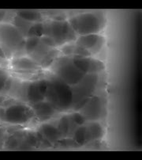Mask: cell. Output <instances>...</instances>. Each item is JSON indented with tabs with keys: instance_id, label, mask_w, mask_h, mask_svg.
I'll return each mask as SVG.
<instances>
[{
	"instance_id": "1",
	"label": "cell",
	"mask_w": 142,
	"mask_h": 160,
	"mask_svg": "<svg viewBox=\"0 0 142 160\" xmlns=\"http://www.w3.org/2000/svg\"><path fill=\"white\" fill-rule=\"evenodd\" d=\"M69 24L79 36L98 34L103 28V22L95 13H82L69 19Z\"/></svg>"
},
{
	"instance_id": "2",
	"label": "cell",
	"mask_w": 142,
	"mask_h": 160,
	"mask_svg": "<svg viewBox=\"0 0 142 160\" xmlns=\"http://www.w3.org/2000/svg\"><path fill=\"white\" fill-rule=\"evenodd\" d=\"M44 35L51 37L56 46H61L76 38V33L67 21H52L44 24Z\"/></svg>"
},
{
	"instance_id": "3",
	"label": "cell",
	"mask_w": 142,
	"mask_h": 160,
	"mask_svg": "<svg viewBox=\"0 0 142 160\" xmlns=\"http://www.w3.org/2000/svg\"><path fill=\"white\" fill-rule=\"evenodd\" d=\"M56 75L68 85H76L81 82L85 74L75 67L73 60L65 58L59 61L56 68Z\"/></svg>"
},
{
	"instance_id": "4",
	"label": "cell",
	"mask_w": 142,
	"mask_h": 160,
	"mask_svg": "<svg viewBox=\"0 0 142 160\" xmlns=\"http://www.w3.org/2000/svg\"><path fill=\"white\" fill-rule=\"evenodd\" d=\"M33 116V111L22 104L10 105L6 109V121L13 124L28 122Z\"/></svg>"
},
{
	"instance_id": "5",
	"label": "cell",
	"mask_w": 142,
	"mask_h": 160,
	"mask_svg": "<svg viewBox=\"0 0 142 160\" xmlns=\"http://www.w3.org/2000/svg\"><path fill=\"white\" fill-rule=\"evenodd\" d=\"M53 90L57 98V103L60 107H69L73 103V90L69 85L61 79H54L51 83Z\"/></svg>"
},
{
	"instance_id": "6",
	"label": "cell",
	"mask_w": 142,
	"mask_h": 160,
	"mask_svg": "<svg viewBox=\"0 0 142 160\" xmlns=\"http://www.w3.org/2000/svg\"><path fill=\"white\" fill-rule=\"evenodd\" d=\"M73 63L77 68L85 75L97 74L104 70L105 65L100 60L88 57H79L74 56L73 58Z\"/></svg>"
},
{
	"instance_id": "7",
	"label": "cell",
	"mask_w": 142,
	"mask_h": 160,
	"mask_svg": "<svg viewBox=\"0 0 142 160\" xmlns=\"http://www.w3.org/2000/svg\"><path fill=\"white\" fill-rule=\"evenodd\" d=\"M103 37L99 34H89L85 36H79L75 40V44L89 51L92 55L98 53L104 44Z\"/></svg>"
},
{
	"instance_id": "8",
	"label": "cell",
	"mask_w": 142,
	"mask_h": 160,
	"mask_svg": "<svg viewBox=\"0 0 142 160\" xmlns=\"http://www.w3.org/2000/svg\"><path fill=\"white\" fill-rule=\"evenodd\" d=\"M22 41V37L16 28L10 25L0 26V41L6 46L14 48Z\"/></svg>"
},
{
	"instance_id": "9",
	"label": "cell",
	"mask_w": 142,
	"mask_h": 160,
	"mask_svg": "<svg viewBox=\"0 0 142 160\" xmlns=\"http://www.w3.org/2000/svg\"><path fill=\"white\" fill-rule=\"evenodd\" d=\"M102 108L103 105L100 98L95 96L85 102L81 110V113L85 117V119L95 121L101 118Z\"/></svg>"
},
{
	"instance_id": "10",
	"label": "cell",
	"mask_w": 142,
	"mask_h": 160,
	"mask_svg": "<svg viewBox=\"0 0 142 160\" xmlns=\"http://www.w3.org/2000/svg\"><path fill=\"white\" fill-rule=\"evenodd\" d=\"M12 67L17 70V72H32L40 69V66L35 60L28 57H21L14 60L12 61Z\"/></svg>"
},
{
	"instance_id": "11",
	"label": "cell",
	"mask_w": 142,
	"mask_h": 160,
	"mask_svg": "<svg viewBox=\"0 0 142 160\" xmlns=\"http://www.w3.org/2000/svg\"><path fill=\"white\" fill-rule=\"evenodd\" d=\"M32 110L41 119H47L48 118H51L55 112L51 103L44 101L34 103L32 106Z\"/></svg>"
},
{
	"instance_id": "12",
	"label": "cell",
	"mask_w": 142,
	"mask_h": 160,
	"mask_svg": "<svg viewBox=\"0 0 142 160\" xmlns=\"http://www.w3.org/2000/svg\"><path fill=\"white\" fill-rule=\"evenodd\" d=\"M40 132L50 142L57 141L63 136L59 128L51 124H43L40 127Z\"/></svg>"
},
{
	"instance_id": "13",
	"label": "cell",
	"mask_w": 142,
	"mask_h": 160,
	"mask_svg": "<svg viewBox=\"0 0 142 160\" xmlns=\"http://www.w3.org/2000/svg\"><path fill=\"white\" fill-rule=\"evenodd\" d=\"M104 130L100 124L97 122H91L86 126V141L87 140H100L103 136Z\"/></svg>"
},
{
	"instance_id": "14",
	"label": "cell",
	"mask_w": 142,
	"mask_h": 160,
	"mask_svg": "<svg viewBox=\"0 0 142 160\" xmlns=\"http://www.w3.org/2000/svg\"><path fill=\"white\" fill-rule=\"evenodd\" d=\"M27 98L32 103H37L42 102L45 98V96L40 91L38 87V82H33L29 84L27 90Z\"/></svg>"
},
{
	"instance_id": "15",
	"label": "cell",
	"mask_w": 142,
	"mask_h": 160,
	"mask_svg": "<svg viewBox=\"0 0 142 160\" xmlns=\"http://www.w3.org/2000/svg\"><path fill=\"white\" fill-rule=\"evenodd\" d=\"M19 18L28 22H39L42 19V15L35 10H21L18 12Z\"/></svg>"
},
{
	"instance_id": "16",
	"label": "cell",
	"mask_w": 142,
	"mask_h": 160,
	"mask_svg": "<svg viewBox=\"0 0 142 160\" xmlns=\"http://www.w3.org/2000/svg\"><path fill=\"white\" fill-rule=\"evenodd\" d=\"M73 137H74L75 142H77L78 144H85L86 142V126L81 125V127L75 130Z\"/></svg>"
},
{
	"instance_id": "17",
	"label": "cell",
	"mask_w": 142,
	"mask_h": 160,
	"mask_svg": "<svg viewBox=\"0 0 142 160\" xmlns=\"http://www.w3.org/2000/svg\"><path fill=\"white\" fill-rule=\"evenodd\" d=\"M28 36L36 37V38H41L44 36V24L43 23H36L32 26L28 31Z\"/></svg>"
},
{
	"instance_id": "18",
	"label": "cell",
	"mask_w": 142,
	"mask_h": 160,
	"mask_svg": "<svg viewBox=\"0 0 142 160\" xmlns=\"http://www.w3.org/2000/svg\"><path fill=\"white\" fill-rule=\"evenodd\" d=\"M40 40L39 38L31 37L26 41V50L28 53H32L35 51V49L39 45Z\"/></svg>"
},
{
	"instance_id": "19",
	"label": "cell",
	"mask_w": 142,
	"mask_h": 160,
	"mask_svg": "<svg viewBox=\"0 0 142 160\" xmlns=\"http://www.w3.org/2000/svg\"><path fill=\"white\" fill-rule=\"evenodd\" d=\"M69 127H70V120L68 117L65 116L61 118L59 121V129L63 135H66L69 131Z\"/></svg>"
},
{
	"instance_id": "20",
	"label": "cell",
	"mask_w": 142,
	"mask_h": 160,
	"mask_svg": "<svg viewBox=\"0 0 142 160\" xmlns=\"http://www.w3.org/2000/svg\"><path fill=\"white\" fill-rule=\"evenodd\" d=\"M74 47H75V44H72V43L70 42L66 43V44H64L63 46H62L61 51L65 56H73Z\"/></svg>"
},
{
	"instance_id": "21",
	"label": "cell",
	"mask_w": 142,
	"mask_h": 160,
	"mask_svg": "<svg viewBox=\"0 0 142 160\" xmlns=\"http://www.w3.org/2000/svg\"><path fill=\"white\" fill-rule=\"evenodd\" d=\"M72 120L74 121L75 124H77L78 125H83V124H85V121H86V119L84 116H83L81 112H75L72 114V117H71Z\"/></svg>"
},
{
	"instance_id": "22",
	"label": "cell",
	"mask_w": 142,
	"mask_h": 160,
	"mask_svg": "<svg viewBox=\"0 0 142 160\" xmlns=\"http://www.w3.org/2000/svg\"><path fill=\"white\" fill-rule=\"evenodd\" d=\"M40 42L43 43V44H44V45H46V46L51 47V48H55V47H57L56 46L54 41L51 38V37L44 36H44H42L40 38Z\"/></svg>"
},
{
	"instance_id": "23",
	"label": "cell",
	"mask_w": 142,
	"mask_h": 160,
	"mask_svg": "<svg viewBox=\"0 0 142 160\" xmlns=\"http://www.w3.org/2000/svg\"><path fill=\"white\" fill-rule=\"evenodd\" d=\"M55 55H56V50H51V52H49V53H48V54H47V56H46L44 58V61H43L42 67L44 66V67L49 66L50 65L49 62L51 61V60H53V59L54 58V56H55Z\"/></svg>"
},
{
	"instance_id": "24",
	"label": "cell",
	"mask_w": 142,
	"mask_h": 160,
	"mask_svg": "<svg viewBox=\"0 0 142 160\" xmlns=\"http://www.w3.org/2000/svg\"><path fill=\"white\" fill-rule=\"evenodd\" d=\"M38 87H39V90L41 92V94H43L45 96L46 93H47V88H48V82H47L45 79H42L40 80V81H38Z\"/></svg>"
},
{
	"instance_id": "25",
	"label": "cell",
	"mask_w": 142,
	"mask_h": 160,
	"mask_svg": "<svg viewBox=\"0 0 142 160\" xmlns=\"http://www.w3.org/2000/svg\"><path fill=\"white\" fill-rule=\"evenodd\" d=\"M7 75L4 71L0 70V92L2 91V90L5 87L6 82L7 80Z\"/></svg>"
},
{
	"instance_id": "26",
	"label": "cell",
	"mask_w": 142,
	"mask_h": 160,
	"mask_svg": "<svg viewBox=\"0 0 142 160\" xmlns=\"http://www.w3.org/2000/svg\"><path fill=\"white\" fill-rule=\"evenodd\" d=\"M0 120L6 121V109L0 108Z\"/></svg>"
},
{
	"instance_id": "27",
	"label": "cell",
	"mask_w": 142,
	"mask_h": 160,
	"mask_svg": "<svg viewBox=\"0 0 142 160\" xmlns=\"http://www.w3.org/2000/svg\"><path fill=\"white\" fill-rule=\"evenodd\" d=\"M11 85H12L11 79H10V78H7V82H6V84H5V87H4V88H5L7 90H10V87H11Z\"/></svg>"
},
{
	"instance_id": "28",
	"label": "cell",
	"mask_w": 142,
	"mask_h": 160,
	"mask_svg": "<svg viewBox=\"0 0 142 160\" xmlns=\"http://www.w3.org/2000/svg\"><path fill=\"white\" fill-rule=\"evenodd\" d=\"M0 59H7V55L4 52L3 49L2 48V47L0 46Z\"/></svg>"
},
{
	"instance_id": "29",
	"label": "cell",
	"mask_w": 142,
	"mask_h": 160,
	"mask_svg": "<svg viewBox=\"0 0 142 160\" xmlns=\"http://www.w3.org/2000/svg\"><path fill=\"white\" fill-rule=\"evenodd\" d=\"M6 14H7L6 11H4V10H0V22L3 20V18H5V16H6Z\"/></svg>"
},
{
	"instance_id": "30",
	"label": "cell",
	"mask_w": 142,
	"mask_h": 160,
	"mask_svg": "<svg viewBox=\"0 0 142 160\" xmlns=\"http://www.w3.org/2000/svg\"><path fill=\"white\" fill-rule=\"evenodd\" d=\"M5 100L6 98L3 97V96H0V104H2V102H3Z\"/></svg>"
}]
</instances>
